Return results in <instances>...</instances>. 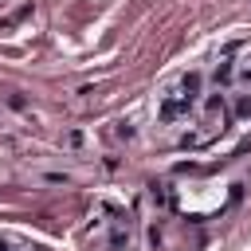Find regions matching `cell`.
Wrapping results in <instances>:
<instances>
[{
    "instance_id": "obj_1",
    "label": "cell",
    "mask_w": 251,
    "mask_h": 251,
    "mask_svg": "<svg viewBox=\"0 0 251 251\" xmlns=\"http://www.w3.org/2000/svg\"><path fill=\"white\" fill-rule=\"evenodd\" d=\"M0 251H8V243H0Z\"/></svg>"
}]
</instances>
